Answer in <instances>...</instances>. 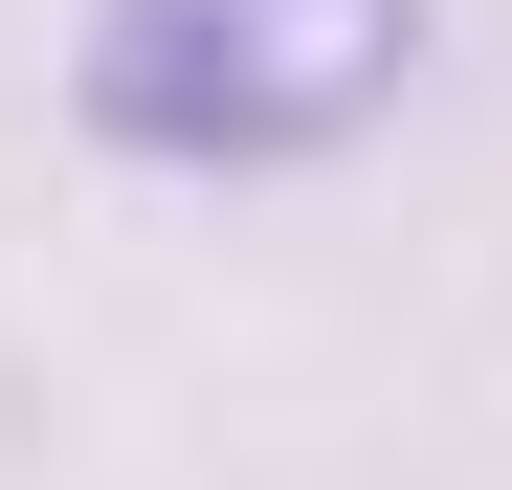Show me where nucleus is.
<instances>
[{
    "label": "nucleus",
    "instance_id": "obj_1",
    "mask_svg": "<svg viewBox=\"0 0 512 490\" xmlns=\"http://www.w3.org/2000/svg\"><path fill=\"white\" fill-rule=\"evenodd\" d=\"M401 67H423V0H90L67 112L156 179H290L401 112Z\"/></svg>",
    "mask_w": 512,
    "mask_h": 490
}]
</instances>
